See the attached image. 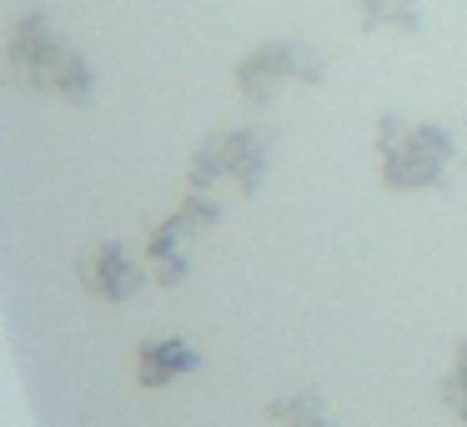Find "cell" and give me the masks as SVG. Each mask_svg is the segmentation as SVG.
Masks as SVG:
<instances>
[{
    "instance_id": "obj_9",
    "label": "cell",
    "mask_w": 467,
    "mask_h": 427,
    "mask_svg": "<svg viewBox=\"0 0 467 427\" xmlns=\"http://www.w3.org/2000/svg\"><path fill=\"white\" fill-rule=\"evenodd\" d=\"M266 417H272L276 427H342L332 412V402H327L322 392H312V387L272 397V402H266Z\"/></svg>"
},
{
    "instance_id": "obj_4",
    "label": "cell",
    "mask_w": 467,
    "mask_h": 427,
    "mask_svg": "<svg viewBox=\"0 0 467 427\" xmlns=\"http://www.w3.org/2000/svg\"><path fill=\"white\" fill-rule=\"evenodd\" d=\"M327 81V56L302 36H272L256 41L236 56L232 86L246 111H272L292 86H322Z\"/></svg>"
},
{
    "instance_id": "obj_1",
    "label": "cell",
    "mask_w": 467,
    "mask_h": 427,
    "mask_svg": "<svg viewBox=\"0 0 467 427\" xmlns=\"http://www.w3.org/2000/svg\"><path fill=\"white\" fill-rule=\"evenodd\" d=\"M5 71L16 76V86L31 96L61 106H91L101 91L91 56L66 36V26H56V16L46 11H21L5 26Z\"/></svg>"
},
{
    "instance_id": "obj_7",
    "label": "cell",
    "mask_w": 467,
    "mask_h": 427,
    "mask_svg": "<svg viewBox=\"0 0 467 427\" xmlns=\"http://www.w3.org/2000/svg\"><path fill=\"white\" fill-rule=\"evenodd\" d=\"M202 372V347L182 332H156L141 337L131 352V377L141 392H166V387L186 382V377Z\"/></svg>"
},
{
    "instance_id": "obj_2",
    "label": "cell",
    "mask_w": 467,
    "mask_h": 427,
    "mask_svg": "<svg viewBox=\"0 0 467 427\" xmlns=\"http://www.w3.org/2000/svg\"><path fill=\"white\" fill-rule=\"evenodd\" d=\"M457 131L427 116H402L387 111L377 116L372 131V166L382 192L392 196H417V192H442L457 172Z\"/></svg>"
},
{
    "instance_id": "obj_6",
    "label": "cell",
    "mask_w": 467,
    "mask_h": 427,
    "mask_svg": "<svg viewBox=\"0 0 467 427\" xmlns=\"http://www.w3.org/2000/svg\"><path fill=\"white\" fill-rule=\"evenodd\" d=\"M71 272H76V286H81L86 302H101V307H131L151 286L146 252L121 242V236H101V242L81 246Z\"/></svg>"
},
{
    "instance_id": "obj_8",
    "label": "cell",
    "mask_w": 467,
    "mask_h": 427,
    "mask_svg": "<svg viewBox=\"0 0 467 427\" xmlns=\"http://www.w3.org/2000/svg\"><path fill=\"white\" fill-rule=\"evenodd\" d=\"M357 26L367 36H417L427 26V0H357Z\"/></svg>"
},
{
    "instance_id": "obj_10",
    "label": "cell",
    "mask_w": 467,
    "mask_h": 427,
    "mask_svg": "<svg viewBox=\"0 0 467 427\" xmlns=\"http://www.w3.org/2000/svg\"><path fill=\"white\" fill-rule=\"evenodd\" d=\"M437 407L447 412V422L467 427V337H457L452 347H447V362L442 372H437Z\"/></svg>"
},
{
    "instance_id": "obj_3",
    "label": "cell",
    "mask_w": 467,
    "mask_h": 427,
    "mask_svg": "<svg viewBox=\"0 0 467 427\" xmlns=\"http://www.w3.org/2000/svg\"><path fill=\"white\" fill-rule=\"evenodd\" d=\"M276 161V131L262 121H242V126H222V131H206L202 141L192 146L182 166V186L192 192H212L222 202H242V196H256L272 176Z\"/></svg>"
},
{
    "instance_id": "obj_5",
    "label": "cell",
    "mask_w": 467,
    "mask_h": 427,
    "mask_svg": "<svg viewBox=\"0 0 467 427\" xmlns=\"http://www.w3.org/2000/svg\"><path fill=\"white\" fill-rule=\"evenodd\" d=\"M222 216H226L222 196L182 186L176 206L156 216V222L146 226V236H141V252H146V262H151V282L156 286H182L186 276H192L196 242H206V236L222 226Z\"/></svg>"
}]
</instances>
